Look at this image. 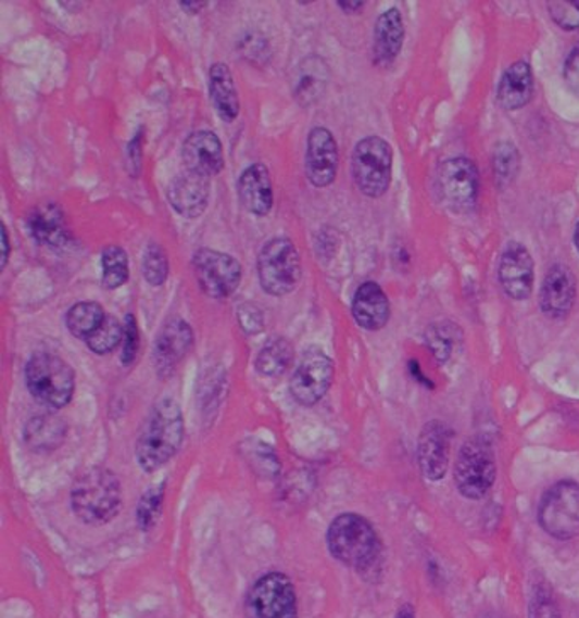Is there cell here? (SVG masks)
Masks as SVG:
<instances>
[{
    "label": "cell",
    "mask_w": 579,
    "mask_h": 618,
    "mask_svg": "<svg viewBox=\"0 0 579 618\" xmlns=\"http://www.w3.org/2000/svg\"><path fill=\"white\" fill-rule=\"evenodd\" d=\"M331 556L349 568L369 569L381 553V542L366 518L343 514L331 521L327 532Z\"/></svg>",
    "instance_id": "3"
},
{
    "label": "cell",
    "mask_w": 579,
    "mask_h": 618,
    "mask_svg": "<svg viewBox=\"0 0 579 618\" xmlns=\"http://www.w3.org/2000/svg\"><path fill=\"white\" fill-rule=\"evenodd\" d=\"M164 484L150 488V490L143 494V499H141L140 505H138L137 508L138 526H140L143 532H148V530H152L153 527H155L160 514H162V508H164Z\"/></svg>",
    "instance_id": "33"
},
{
    "label": "cell",
    "mask_w": 579,
    "mask_h": 618,
    "mask_svg": "<svg viewBox=\"0 0 579 618\" xmlns=\"http://www.w3.org/2000/svg\"><path fill=\"white\" fill-rule=\"evenodd\" d=\"M451 427L443 421H428L421 428L416 457L421 475L430 481H440L448 475L451 463Z\"/></svg>",
    "instance_id": "13"
},
{
    "label": "cell",
    "mask_w": 579,
    "mask_h": 618,
    "mask_svg": "<svg viewBox=\"0 0 579 618\" xmlns=\"http://www.w3.org/2000/svg\"><path fill=\"white\" fill-rule=\"evenodd\" d=\"M352 315L358 327L377 331L386 327L391 315L388 295L376 282H366L357 289L352 303Z\"/></svg>",
    "instance_id": "23"
},
{
    "label": "cell",
    "mask_w": 579,
    "mask_h": 618,
    "mask_svg": "<svg viewBox=\"0 0 579 618\" xmlns=\"http://www.w3.org/2000/svg\"><path fill=\"white\" fill-rule=\"evenodd\" d=\"M194 343L192 328L180 318L168 319L156 337L153 361L160 376H167L189 354Z\"/></svg>",
    "instance_id": "19"
},
{
    "label": "cell",
    "mask_w": 579,
    "mask_h": 618,
    "mask_svg": "<svg viewBox=\"0 0 579 618\" xmlns=\"http://www.w3.org/2000/svg\"><path fill=\"white\" fill-rule=\"evenodd\" d=\"M337 4H339V8H342L345 12H358L362 11L364 5H366L364 2H337Z\"/></svg>",
    "instance_id": "40"
},
{
    "label": "cell",
    "mask_w": 579,
    "mask_h": 618,
    "mask_svg": "<svg viewBox=\"0 0 579 618\" xmlns=\"http://www.w3.org/2000/svg\"><path fill=\"white\" fill-rule=\"evenodd\" d=\"M539 524L557 541L579 535V484L561 481L549 488L539 505Z\"/></svg>",
    "instance_id": "8"
},
{
    "label": "cell",
    "mask_w": 579,
    "mask_h": 618,
    "mask_svg": "<svg viewBox=\"0 0 579 618\" xmlns=\"http://www.w3.org/2000/svg\"><path fill=\"white\" fill-rule=\"evenodd\" d=\"M330 80V68L319 56L312 55L301 60L292 74V96L298 104L312 105L318 102Z\"/></svg>",
    "instance_id": "22"
},
{
    "label": "cell",
    "mask_w": 579,
    "mask_h": 618,
    "mask_svg": "<svg viewBox=\"0 0 579 618\" xmlns=\"http://www.w3.org/2000/svg\"><path fill=\"white\" fill-rule=\"evenodd\" d=\"M143 276L148 285L159 286L164 285L168 277V257L165 253L164 247H160L159 243L152 241L148 243L147 249L143 253Z\"/></svg>",
    "instance_id": "32"
},
{
    "label": "cell",
    "mask_w": 579,
    "mask_h": 618,
    "mask_svg": "<svg viewBox=\"0 0 579 618\" xmlns=\"http://www.w3.org/2000/svg\"><path fill=\"white\" fill-rule=\"evenodd\" d=\"M496 479L493 445L482 437L467 440L461 447L454 467L455 488L467 500H481Z\"/></svg>",
    "instance_id": "5"
},
{
    "label": "cell",
    "mask_w": 579,
    "mask_h": 618,
    "mask_svg": "<svg viewBox=\"0 0 579 618\" xmlns=\"http://www.w3.org/2000/svg\"><path fill=\"white\" fill-rule=\"evenodd\" d=\"M246 618H298L294 584L282 572H267L250 588Z\"/></svg>",
    "instance_id": "9"
},
{
    "label": "cell",
    "mask_w": 579,
    "mask_h": 618,
    "mask_svg": "<svg viewBox=\"0 0 579 618\" xmlns=\"http://www.w3.org/2000/svg\"><path fill=\"white\" fill-rule=\"evenodd\" d=\"M397 618H415V608L412 605H403L398 610Z\"/></svg>",
    "instance_id": "43"
},
{
    "label": "cell",
    "mask_w": 579,
    "mask_h": 618,
    "mask_svg": "<svg viewBox=\"0 0 579 618\" xmlns=\"http://www.w3.org/2000/svg\"><path fill=\"white\" fill-rule=\"evenodd\" d=\"M210 196V179L191 171L182 172L168 184V203L187 219L199 218L206 211Z\"/></svg>",
    "instance_id": "16"
},
{
    "label": "cell",
    "mask_w": 579,
    "mask_h": 618,
    "mask_svg": "<svg viewBox=\"0 0 579 618\" xmlns=\"http://www.w3.org/2000/svg\"><path fill=\"white\" fill-rule=\"evenodd\" d=\"M180 5H182L184 11L196 12L206 8V2H180Z\"/></svg>",
    "instance_id": "41"
},
{
    "label": "cell",
    "mask_w": 579,
    "mask_h": 618,
    "mask_svg": "<svg viewBox=\"0 0 579 618\" xmlns=\"http://www.w3.org/2000/svg\"><path fill=\"white\" fill-rule=\"evenodd\" d=\"M494 176L502 184L512 182L520 168V155L517 148L508 141L498 144L493 153Z\"/></svg>",
    "instance_id": "34"
},
{
    "label": "cell",
    "mask_w": 579,
    "mask_h": 618,
    "mask_svg": "<svg viewBox=\"0 0 579 618\" xmlns=\"http://www.w3.org/2000/svg\"><path fill=\"white\" fill-rule=\"evenodd\" d=\"M529 618H561L559 605L547 584L533 588L529 605Z\"/></svg>",
    "instance_id": "35"
},
{
    "label": "cell",
    "mask_w": 579,
    "mask_h": 618,
    "mask_svg": "<svg viewBox=\"0 0 579 618\" xmlns=\"http://www.w3.org/2000/svg\"><path fill=\"white\" fill-rule=\"evenodd\" d=\"M484 618H503V617H500V615H496V614H490V615H487V617H484Z\"/></svg>",
    "instance_id": "45"
},
{
    "label": "cell",
    "mask_w": 579,
    "mask_h": 618,
    "mask_svg": "<svg viewBox=\"0 0 579 618\" xmlns=\"http://www.w3.org/2000/svg\"><path fill=\"white\" fill-rule=\"evenodd\" d=\"M393 174V150L379 137L358 141L352 153V177L358 191L367 198H381Z\"/></svg>",
    "instance_id": "7"
},
{
    "label": "cell",
    "mask_w": 579,
    "mask_h": 618,
    "mask_svg": "<svg viewBox=\"0 0 579 618\" xmlns=\"http://www.w3.org/2000/svg\"><path fill=\"white\" fill-rule=\"evenodd\" d=\"M335 367L331 358L322 351H310L303 355L300 366L291 378V394L304 406H313L328 393L333 382Z\"/></svg>",
    "instance_id": "12"
},
{
    "label": "cell",
    "mask_w": 579,
    "mask_h": 618,
    "mask_svg": "<svg viewBox=\"0 0 579 618\" xmlns=\"http://www.w3.org/2000/svg\"><path fill=\"white\" fill-rule=\"evenodd\" d=\"M105 313L101 304L84 301L72 306L66 313V328L77 339H89L93 331L104 324Z\"/></svg>",
    "instance_id": "29"
},
{
    "label": "cell",
    "mask_w": 579,
    "mask_h": 618,
    "mask_svg": "<svg viewBox=\"0 0 579 618\" xmlns=\"http://www.w3.org/2000/svg\"><path fill=\"white\" fill-rule=\"evenodd\" d=\"M500 285L512 300H529L533 291V261L529 250L512 241L506 247L498 268Z\"/></svg>",
    "instance_id": "15"
},
{
    "label": "cell",
    "mask_w": 579,
    "mask_h": 618,
    "mask_svg": "<svg viewBox=\"0 0 579 618\" xmlns=\"http://www.w3.org/2000/svg\"><path fill=\"white\" fill-rule=\"evenodd\" d=\"M65 436V424L55 415L35 416L24 427V442L33 452L55 451Z\"/></svg>",
    "instance_id": "27"
},
{
    "label": "cell",
    "mask_w": 579,
    "mask_h": 618,
    "mask_svg": "<svg viewBox=\"0 0 579 618\" xmlns=\"http://www.w3.org/2000/svg\"><path fill=\"white\" fill-rule=\"evenodd\" d=\"M405 39V24L398 9H389L377 20L374 28V60L379 65H391L400 55Z\"/></svg>",
    "instance_id": "24"
},
{
    "label": "cell",
    "mask_w": 579,
    "mask_h": 618,
    "mask_svg": "<svg viewBox=\"0 0 579 618\" xmlns=\"http://www.w3.org/2000/svg\"><path fill=\"white\" fill-rule=\"evenodd\" d=\"M241 206L255 216H265L274 206L273 179L264 164H253L238 179Z\"/></svg>",
    "instance_id": "20"
},
{
    "label": "cell",
    "mask_w": 579,
    "mask_h": 618,
    "mask_svg": "<svg viewBox=\"0 0 579 618\" xmlns=\"http://www.w3.org/2000/svg\"><path fill=\"white\" fill-rule=\"evenodd\" d=\"M259 280L270 295H286L301 282L303 268L294 243L289 238L277 237L262 247L257 258Z\"/></svg>",
    "instance_id": "6"
},
{
    "label": "cell",
    "mask_w": 579,
    "mask_h": 618,
    "mask_svg": "<svg viewBox=\"0 0 579 618\" xmlns=\"http://www.w3.org/2000/svg\"><path fill=\"white\" fill-rule=\"evenodd\" d=\"M437 187L445 206L454 213H466L475 207L479 194V172L469 159L457 156L440 165Z\"/></svg>",
    "instance_id": "11"
},
{
    "label": "cell",
    "mask_w": 579,
    "mask_h": 618,
    "mask_svg": "<svg viewBox=\"0 0 579 618\" xmlns=\"http://www.w3.org/2000/svg\"><path fill=\"white\" fill-rule=\"evenodd\" d=\"M541 310L552 319L566 318L575 306L576 279L571 268L554 264L545 274L541 288Z\"/></svg>",
    "instance_id": "18"
},
{
    "label": "cell",
    "mask_w": 579,
    "mask_h": 618,
    "mask_svg": "<svg viewBox=\"0 0 579 618\" xmlns=\"http://www.w3.org/2000/svg\"><path fill=\"white\" fill-rule=\"evenodd\" d=\"M2 241H4V262H2V265H8V261H9V252H11V247H9V235H8V228H5V226H2Z\"/></svg>",
    "instance_id": "42"
},
{
    "label": "cell",
    "mask_w": 579,
    "mask_h": 618,
    "mask_svg": "<svg viewBox=\"0 0 579 618\" xmlns=\"http://www.w3.org/2000/svg\"><path fill=\"white\" fill-rule=\"evenodd\" d=\"M210 93L214 110L226 123L237 119L240 114L237 84L234 74L225 63H214L210 71Z\"/></svg>",
    "instance_id": "26"
},
{
    "label": "cell",
    "mask_w": 579,
    "mask_h": 618,
    "mask_svg": "<svg viewBox=\"0 0 579 618\" xmlns=\"http://www.w3.org/2000/svg\"><path fill=\"white\" fill-rule=\"evenodd\" d=\"M125 339V325L116 316H105L104 324L86 340L93 354L105 355L113 352Z\"/></svg>",
    "instance_id": "31"
},
{
    "label": "cell",
    "mask_w": 579,
    "mask_h": 618,
    "mask_svg": "<svg viewBox=\"0 0 579 618\" xmlns=\"http://www.w3.org/2000/svg\"><path fill=\"white\" fill-rule=\"evenodd\" d=\"M549 14L554 23L559 24L561 28L579 29V0H561V2H549Z\"/></svg>",
    "instance_id": "36"
},
{
    "label": "cell",
    "mask_w": 579,
    "mask_h": 618,
    "mask_svg": "<svg viewBox=\"0 0 579 618\" xmlns=\"http://www.w3.org/2000/svg\"><path fill=\"white\" fill-rule=\"evenodd\" d=\"M102 286L105 289H117L128 282L129 262L125 249L111 245L102 252Z\"/></svg>",
    "instance_id": "30"
},
{
    "label": "cell",
    "mask_w": 579,
    "mask_h": 618,
    "mask_svg": "<svg viewBox=\"0 0 579 618\" xmlns=\"http://www.w3.org/2000/svg\"><path fill=\"white\" fill-rule=\"evenodd\" d=\"M292 361H294V349L291 342L286 339H274L262 346L255 367L267 378H277L291 367Z\"/></svg>",
    "instance_id": "28"
},
{
    "label": "cell",
    "mask_w": 579,
    "mask_h": 618,
    "mask_svg": "<svg viewBox=\"0 0 579 618\" xmlns=\"http://www.w3.org/2000/svg\"><path fill=\"white\" fill-rule=\"evenodd\" d=\"M564 80L571 92L579 98V45L569 53L568 60L564 63Z\"/></svg>",
    "instance_id": "39"
},
{
    "label": "cell",
    "mask_w": 579,
    "mask_h": 618,
    "mask_svg": "<svg viewBox=\"0 0 579 618\" xmlns=\"http://www.w3.org/2000/svg\"><path fill=\"white\" fill-rule=\"evenodd\" d=\"M238 324L241 330L249 335L261 333L264 330L265 319L261 307L255 304H241L237 312Z\"/></svg>",
    "instance_id": "38"
},
{
    "label": "cell",
    "mask_w": 579,
    "mask_h": 618,
    "mask_svg": "<svg viewBox=\"0 0 579 618\" xmlns=\"http://www.w3.org/2000/svg\"><path fill=\"white\" fill-rule=\"evenodd\" d=\"M575 245L579 252V223H578V225H576V230H575Z\"/></svg>",
    "instance_id": "44"
},
{
    "label": "cell",
    "mask_w": 579,
    "mask_h": 618,
    "mask_svg": "<svg viewBox=\"0 0 579 618\" xmlns=\"http://www.w3.org/2000/svg\"><path fill=\"white\" fill-rule=\"evenodd\" d=\"M196 279L204 294L214 300L230 298L241 280V265L228 253L213 249H199L192 257Z\"/></svg>",
    "instance_id": "10"
},
{
    "label": "cell",
    "mask_w": 579,
    "mask_h": 618,
    "mask_svg": "<svg viewBox=\"0 0 579 618\" xmlns=\"http://www.w3.org/2000/svg\"><path fill=\"white\" fill-rule=\"evenodd\" d=\"M533 75L527 62H517L503 74L498 86V104L503 110L517 111L532 101Z\"/></svg>",
    "instance_id": "25"
},
{
    "label": "cell",
    "mask_w": 579,
    "mask_h": 618,
    "mask_svg": "<svg viewBox=\"0 0 579 618\" xmlns=\"http://www.w3.org/2000/svg\"><path fill=\"white\" fill-rule=\"evenodd\" d=\"M29 393L39 405L59 409L71 403L75 391V374L59 355L35 354L24 370Z\"/></svg>",
    "instance_id": "4"
},
{
    "label": "cell",
    "mask_w": 579,
    "mask_h": 618,
    "mask_svg": "<svg viewBox=\"0 0 579 618\" xmlns=\"http://www.w3.org/2000/svg\"><path fill=\"white\" fill-rule=\"evenodd\" d=\"M138 349H140V331H138L137 319L133 315H126L125 319V339H123V354L121 362L125 366H131L137 358Z\"/></svg>",
    "instance_id": "37"
},
{
    "label": "cell",
    "mask_w": 579,
    "mask_h": 618,
    "mask_svg": "<svg viewBox=\"0 0 579 618\" xmlns=\"http://www.w3.org/2000/svg\"><path fill=\"white\" fill-rule=\"evenodd\" d=\"M26 228L38 243L51 247V249H62L71 241V231L66 226L65 214H63L62 207L53 203L39 204L38 207H35L28 214Z\"/></svg>",
    "instance_id": "21"
},
{
    "label": "cell",
    "mask_w": 579,
    "mask_h": 618,
    "mask_svg": "<svg viewBox=\"0 0 579 618\" xmlns=\"http://www.w3.org/2000/svg\"><path fill=\"white\" fill-rule=\"evenodd\" d=\"M182 160L187 171L207 177V179L218 176L225 167L222 140L213 131H206V129L192 133L184 141Z\"/></svg>",
    "instance_id": "17"
},
{
    "label": "cell",
    "mask_w": 579,
    "mask_h": 618,
    "mask_svg": "<svg viewBox=\"0 0 579 618\" xmlns=\"http://www.w3.org/2000/svg\"><path fill=\"white\" fill-rule=\"evenodd\" d=\"M72 509L87 526H104L121 508V482L111 469L92 467L78 476L71 493Z\"/></svg>",
    "instance_id": "2"
},
{
    "label": "cell",
    "mask_w": 579,
    "mask_h": 618,
    "mask_svg": "<svg viewBox=\"0 0 579 618\" xmlns=\"http://www.w3.org/2000/svg\"><path fill=\"white\" fill-rule=\"evenodd\" d=\"M339 171V147L330 129L316 126L307 135L306 177L313 186L328 187Z\"/></svg>",
    "instance_id": "14"
},
{
    "label": "cell",
    "mask_w": 579,
    "mask_h": 618,
    "mask_svg": "<svg viewBox=\"0 0 579 618\" xmlns=\"http://www.w3.org/2000/svg\"><path fill=\"white\" fill-rule=\"evenodd\" d=\"M184 440V416L174 400H162L148 415L135 455L144 472L159 471L179 452Z\"/></svg>",
    "instance_id": "1"
}]
</instances>
